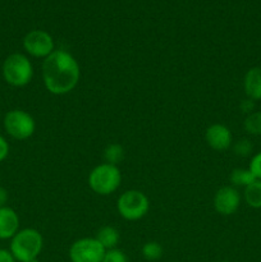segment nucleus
I'll return each instance as SVG.
<instances>
[{"label":"nucleus","instance_id":"f257e3e1","mask_svg":"<svg viewBox=\"0 0 261 262\" xmlns=\"http://www.w3.org/2000/svg\"><path fill=\"white\" fill-rule=\"evenodd\" d=\"M81 78L79 64L69 51L54 50L42 63V81L50 94L61 96L73 91Z\"/></svg>","mask_w":261,"mask_h":262},{"label":"nucleus","instance_id":"f03ea898","mask_svg":"<svg viewBox=\"0 0 261 262\" xmlns=\"http://www.w3.org/2000/svg\"><path fill=\"white\" fill-rule=\"evenodd\" d=\"M44 247V239L40 232L32 228L18 230L10 242V252L15 261L26 262L37 258Z\"/></svg>","mask_w":261,"mask_h":262},{"label":"nucleus","instance_id":"7ed1b4c3","mask_svg":"<svg viewBox=\"0 0 261 262\" xmlns=\"http://www.w3.org/2000/svg\"><path fill=\"white\" fill-rule=\"evenodd\" d=\"M122 183V173L117 165L100 164L95 166L89 176V186L100 196H109L119 188Z\"/></svg>","mask_w":261,"mask_h":262},{"label":"nucleus","instance_id":"20e7f679","mask_svg":"<svg viewBox=\"0 0 261 262\" xmlns=\"http://www.w3.org/2000/svg\"><path fill=\"white\" fill-rule=\"evenodd\" d=\"M3 77L10 86H26L30 83L33 77L32 63L23 54H12L3 63Z\"/></svg>","mask_w":261,"mask_h":262},{"label":"nucleus","instance_id":"39448f33","mask_svg":"<svg viewBox=\"0 0 261 262\" xmlns=\"http://www.w3.org/2000/svg\"><path fill=\"white\" fill-rule=\"evenodd\" d=\"M117 210L123 219L136 222L146 216L150 210V201L143 192L129 189L119 196L117 201Z\"/></svg>","mask_w":261,"mask_h":262},{"label":"nucleus","instance_id":"423d86ee","mask_svg":"<svg viewBox=\"0 0 261 262\" xmlns=\"http://www.w3.org/2000/svg\"><path fill=\"white\" fill-rule=\"evenodd\" d=\"M4 128L10 137L15 140H27L35 133V119L23 110H10L4 117Z\"/></svg>","mask_w":261,"mask_h":262},{"label":"nucleus","instance_id":"0eeeda50","mask_svg":"<svg viewBox=\"0 0 261 262\" xmlns=\"http://www.w3.org/2000/svg\"><path fill=\"white\" fill-rule=\"evenodd\" d=\"M105 251L96 238H81L69 248V258L72 262H101Z\"/></svg>","mask_w":261,"mask_h":262},{"label":"nucleus","instance_id":"6e6552de","mask_svg":"<svg viewBox=\"0 0 261 262\" xmlns=\"http://www.w3.org/2000/svg\"><path fill=\"white\" fill-rule=\"evenodd\" d=\"M23 48L31 56L41 59L48 58L55 50L53 37L44 30L30 31L23 38Z\"/></svg>","mask_w":261,"mask_h":262},{"label":"nucleus","instance_id":"1a4fd4ad","mask_svg":"<svg viewBox=\"0 0 261 262\" xmlns=\"http://www.w3.org/2000/svg\"><path fill=\"white\" fill-rule=\"evenodd\" d=\"M214 209L223 216L233 215L241 205V194L233 186L222 187L214 196Z\"/></svg>","mask_w":261,"mask_h":262},{"label":"nucleus","instance_id":"9d476101","mask_svg":"<svg viewBox=\"0 0 261 262\" xmlns=\"http://www.w3.org/2000/svg\"><path fill=\"white\" fill-rule=\"evenodd\" d=\"M206 142L212 150L224 151L233 145V136L229 128L220 123L211 124L205 132Z\"/></svg>","mask_w":261,"mask_h":262},{"label":"nucleus","instance_id":"9b49d317","mask_svg":"<svg viewBox=\"0 0 261 262\" xmlns=\"http://www.w3.org/2000/svg\"><path fill=\"white\" fill-rule=\"evenodd\" d=\"M19 229V217L10 207H0V239H12Z\"/></svg>","mask_w":261,"mask_h":262},{"label":"nucleus","instance_id":"f8f14e48","mask_svg":"<svg viewBox=\"0 0 261 262\" xmlns=\"http://www.w3.org/2000/svg\"><path fill=\"white\" fill-rule=\"evenodd\" d=\"M243 90L247 99L253 101L261 100V67H253L248 69L243 79Z\"/></svg>","mask_w":261,"mask_h":262},{"label":"nucleus","instance_id":"ddd939ff","mask_svg":"<svg viewBox=\"0 0 261 262\" xmlns=\"http://www.w3.org/2000/svg\"><path fill=\"white\" fill-rule=\"evenodd\" d=\"M95 238H96L100 242V245L107 251L113 250V248H117L118 243H119L120 241V234L119 232H118V229H115L114 227L106 225V227H102L101 229L97 232Z\"/></svg>","mask_w":261,"mask_h":262},{"label":"nucleus","instance_id":"4468645a","mask_svg":"<svg viewBox=\"0 0 261 262\" xmlns=\"http://www.w3.org/2000/svg\"><path fill=\"white\" fill-rule=\"evenodd\" d=\"M243 199L246 204L252 209H261V181L255 179L251 184H248L243 192Z\"/></svg>","mask_w":261,"mask_h":262},{"label":"nucleus","instance_id":"2eb2a0df","mask_svg":"<svg viewBox=\"0 0 261 262\" xmlns=\"http://www.w3.org/2000/svg\"><path fill=\"white\" fill-rule=\"evenodd\" d=\"M229 179H230V183H232L233 186L243 187V188H246V187H247L248 184L252 183L256 178L252 176L250 169L238 168V169H234V170L230 173Z\"/></svg>","mask_w":261,"mask_h":262},{"label":"nucleus","instance_id":"dca6fc26","mask_svg":"<svg viewBox=\"0 0 261 262\" xmlns=\"http://www.w3.org/2000/svg\"><path fill=\"white\" fill-rule=\"evenodd\" d=\"M124 159V148L119 143H110L104 150V160L106 164L118 165Z\"/></svg>","mask_w":261,"mask_h":262},{"label":"nucleus","instance_id":"f3484780","mask_svg":"<svg viewBox=\"0 0 261 262\" xmlns=\"http://www.w3.org/2000/svg\"><path fill=\"white\" fill-rule=\"evenodd\" d=\"M243 128L251 136H261V112H253L246 117Z\"/></svg>","mask_w":261,"mask_h":262},{"label":"nucleus","instance_id":"a211bd4d","mask_svg":"<svg viewBox=\"0 0 261 262\" xmlns=\"http://www.w3.org/2000/svg\"><path fill=\"white\" fill-rule=\"evenodd\" d=\"M141 252H142V256L147 261H156L163 256V247H161L160 243L151 241V242L145 243L142 246Z\"/></svg>","mask_w":261,"mask_h":262},{"label":"nucleus","instance_id":"6ab92c4d","mask_svg":"<svg viewBox=\"0 0 261 262\" xmlns=\"http://www.w3.org/2000/svg\"><path fill=\"white\" fill-rule=\"evenodd\" d=\"M233 150H234L235 155L241 156V158H246V156L251 155V152H252L253 150V146L250 140L242 138V140L237 141V142L233 145Z\"/></svg>","mask_w":261,"mask_h":262},{"label":"nucleus","instance_id":"aec40b11","mask_svg":"<svg viewBox=\"0 0 261 262\" xmlns=\"http://www.w3.org/2000/svg\"><path fill=\"white\" fill-rule=\"evenodd\" d=\"M101 262H128V257L123 251L113 248V250L105 251L104 258Z\"/></svg>","mask_w":261,"mask_h":262},{"label":"nucleus","instance_id":"412c9836","mask_svg":"<svg viewBox=\"0 0 261 262\" xmlns=\"http://www.w3.org/2000/svg\"><path fill=\"white\" fill-rule=\"evenodd\" d=\"M248 169H250V171L256 179L261 181V151L253 155V158L250 161V165H248Z\"/></svg>","mask_w":261,"mask_h":262},{"label":"nucleus","instance_id":"4be33fe9","mask_svg":"<svg viewBox=\"0 0 261 262\" xmlns=\"http://www.w3.org/2000/svg\"><path fill=\"white\" fill-rule=\"evenodd\" d=\"M240 107H241V110L245 113V114L248 115V114H251V113H253V110H255V101L251 99L242 100Z\"/></svg>","mask_w":261,"mask_h":262},{"label":"nucleus","instance_id":"5701e85b","mask_svg":"<svg viewBox=\"0 0 261 262\" xmlns=\"http://www.w3.org/2000/svg\"><path fill=\"white\" fill-rule=\"evenodd\" d=\"M9 154V145H8L7 140L3 136H0V163L5 160Z\"/></svg>","mask_w":261,"mask_h":262},{"label":"nucleus","instance_id":"b1692460","mask_svg":"<svg viewBox=\"0 0 261 262\" xmlns=\"http://www.w3.org/2000/svg\"><path fill=\"white\" fill-rule=\"evenodd\" d=\"M0 262H15V258L13 257L10 251L0 248Z\"/></svg>","mask_w":261,"mask_h":262},{"label":"nucleus","instance_id":"393cba45","mask_svg":"<svg viewBox=\"0 0 261 262\" xmlns=\"http://www.w3.org/2000/svg\"><path fill=\"white\" fill-rule=\"evenodd\" d=\"M8 201V192L7 189L0 187V207H4Z\"/></svg>","mask_w":261,"mask_h":262},{"label":"nucleus","instance_id":"a878e982","mask_svg":"<svg viewBox=\"0 0 261 262\" xmlns=\"http://www.w3.org/2000/svg\"><path fill=\"white\" fill-rule=\"evenodd\" d=\"M26 262H40L37 260V258H33V260H30V261H26Z\"/></svg>","mask_w":261,"mask_h":262}]
</instances>
